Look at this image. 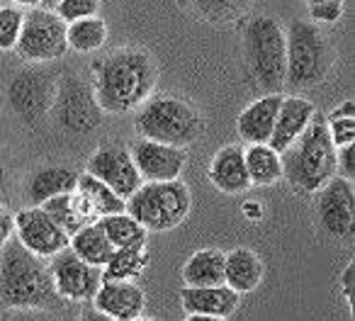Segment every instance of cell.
Returning <instances> with one entry per match:
<instances>
[{"label": "cell", "instance_id": "1", "mask_svg": "<svg viewBox=\"0 0 355 321\" xmlns=\"http://www.w3.org/2000/svg\"><path fill=\"white\" fill-rule=\"evenodd\" d=\"M156 78L158 71L148 51L122 46L98 66L93 93L103 112L127 114L151 98Z\"/></svg>", "mask_w": 355, "mask_h": 321}, {"label": "cell", "instance_id": "2", "mask_svg": "<svg viewBox=\"0 0 355 321\" xmlns=\"http://www.w3.org/2000/svg\"><path fill=\"white\" fill-rule=\"evenodd\" d=\"M54 297L44 258L30 253L15 236L0 246V309H44Z\"/></svg>", "mask_w": 355, "mask_h": 321}, {"label": "cell", "instance_id": "3", "mask_svg": "<svg viewBox=\"0 0 355 321\" xmlns=\"http://www.w3.org/2000/svg\"><path fill=\"white\" fill-rule=\"evenodd\" d=\"M282 178L300 193H319L336 175V146L331 141L329 122L314 112L306 129L280 153Z\"/></svg>", "mask_w": 355, "mask_h": 321}, {"label": "cell", "instance_id": "4", "mask_svg": "<svg viewBox=\"0 0 355 321\" xmlns=\"http://www.w3.org/2000/svg\"><path fill=\"white\" fill-rule=\"evenodd\" d=\"M202 117L198 107L185 98L163 93L151 95L134 117V129L141 139L161 141L168 146L188 148L202 134Z\"/></svg>", "mask_w": 355, "mask_h": 321}, {"label": "cell", "instance_id": "5", "mask_svg": "<svg viewBox=\"0 0 355 321\" xmlns=\"http://www.w3.org/2000/svg\"><path fill=\"white\" fill-rule=\"evenodd\" d=\"M334 66V46L319 25L292 20L285 30V83L304 90L326 80Z\"/></svg>", "mask_w": 355, "mask_h": 321}, {"label": "cell", "instance_id": "6", "mask_svg": "<svg viewBox=\"0 0 355 321\" xmlns=\"http://www.w3.org/2000/svg\"><path fill=\"white\" fill-rule=\"evenodd\" d=\"M193 198L183 180H148L127 198L124 212L146 232H171L188 219Z\"/></svg>", "mask_w": 355, "mask_h": 321}, {"label": "cell", "instance_id": "7", "mask_svg": "<svg viewBox=\"0 0 355 321\" xmlns=\"http://www.w3.org/2000/svg\"><path fill=\"white\" fill-rule=\"evenodd\" d=\"M243 51L256 83L266 93H277L285 85V27L277 17H253L243 32Z\"/></svg>", "mask_w": 355, "mask_h": 321}, {"label": "cell", "instance_id": "8", "mask_svg": "<svg viewBox=\"0 0 355 321\" xmlns=\"http://www.w3.org/2000/svg\"><path fill=\"white\" fill-rule=\"evenodd\" d=\"M15 51L30 64L56 61L69 51L66 22L49 8H32L25 12Z\"/></svg>", "mask_w": 355, "mask_h": 321}, {"label": "cell", "instance_id": "9", "mask_svg": "<svg viewBox=\"0 0 355 321\" xmlns=\"http://www.w3.org/2000/svg\"><path fill=\"white\" fill-rule=\"evenodd\" d=\"M51 110H54L61 127L76 134L90 132L103 119V110L95 100L93 88L85 85L78 76H64L56 83Z\"/></svg>", "mask_w": 355, "mask_h": 321}, {"label": "cell", "instance_id": "10", "mask_svg": "<svg viewBox=\"0 0 355 321\" xmlns=\"http://www.w3.org/2000/svg\"><path fill=\"white\" fill-rule=\"evenodd\" d=\"M56 297L71 302H88L103 285V268H95L78 258L69 246L49 258L46 263Z\"/></svg>", "mask_w": 355, "mask_h": 321}, {"label": "cell", "instance_id": "11", "mask_svg": "<svg viewBox=\"0 0 355 321\" xmlns=\"http://www.w3.org/2000/svg\"><path fill=\"white\" fill-rule=\"evenodd\" d=\"M85 173L95 175L105 185H110L122 200H127L144 183L132 161L129 148L119 146V144H105V146L95 148L93 156L88 158V171Z\"/></svg>", "mask_w": 355, "mask_h": 321}, {"label": "cell", "instance_id": "12", "mask_svg": "<svg viewBox=\"0 0 355 321\" xmlns=\"http://www.w3.org/2000/svg\"><path fill=\"white\" fill-rule=\"evenodd\" d=\"M316 195H319L316 198V214H319L321 229L334 238H345L353 232L355 217L353 180L334 175Z\"/></svg>", "mask_w": 355, "mask_h": 321}, {"label": "cell", "instance_id": "13", "mask_svg": "<svg viewBox=\"0 0 355 321\" xmlns=\"http://www.w3.org/2000/svg\"><path fill=\"white\" fill-rule=\"evenodd\" d=\"M15 238L27 251L44 258V261H49L51 256L64 251L71 241V238L56 227L54 219L42 207H35V205L20 209V212L15 214Z\"/></svg>", "mask_w": 355, "mask_h": 321}, {"label": "cell", "instance_id": "14", "mask_svg": "<svg viewBox=\"0 0 355 321\" xmlns=\"http://www.w3.org/2000/svg\"><path fill=\"white\" fill-rule=\"evenodd\" d=\"M54 90L56 85L51 83L44 71L25 69L12 78L8 95H10V105L15 114H20L25 122H40L42 117L51 112Z\"/></svg>", "mask_w": 355, "mask_h": 321}, {"label": "cell", "instance_id": "15", "mask_svg": "<svg viewBox=\"0 0 355 321\" xmlns=\"http://www.w3.org/2000/svg\"><path fill=\"white\" fill-rule=\"evenodd\" d=\"M144 183L148 180H178L188 166V151L151 139H139L129 148Z\"/></svg>", "mask_w": 355, "mask_h": 321}, {"label": "cell", "instance_id": "16", "mask_svg": "<svg viewBox=\"0 0 355 321\" xmlns=\"http://www.w3.org/2000/svg\"><path fill=\"white\" fill-rule=\"evenodd\" d=\"M93 304L110 319L132 321L144 314L146 297L134 280H103V285L98 287L93 297Z\"/></svg>", "mask_w": 355, "mask_h": 321}, {"label": "cell", "instance_id": "17", "mask_svg": "<svg viewBox=\"0 0 355 321\" xmlns=\"http://www.w3.org/2000/svg\"><path fill=\"white\" fill-rule=\"evenodd\" d=\"M207 178L219 193L224 195H243L251 188V180L246 173V161H243V146L229 144L222 146L212 156L207 166Z\"/></svg>", "mask_w": 355, "mask_h": 321}, {"label": "cell", "instance_id": "18", "mask_svg": "<svg viewBox=\"0 0 355 321\" xmlns=\"http://www.w3.org/2000/svg\"><path fill=\"white\" fill-rule=\"evenodd\" d=\"M316 107L311 100L302 98V95H282V105L280 112H277L275 127H272V134L268 139L272 148L277 153H282L302 132L306 129V124L311 122Z\"/></svg>", "mask_w": 355, "mask_h": 321}, {"label": "cell", "instance_id": "19", "mask_svg": "<svg viewBox=\"0 0 355 321\" xmlns=\"http://www.w3.org/2000/svg\"><path fill=\"white\" fill-rule=\"evenodd\" d=\"M282 105V93H266L263 98L253 100L236 119L239 137L246 144H268L275 127L277 112Z\"/></svg>", "mask_w": 355, "mask_h": 321}, {"label": "cell", "instance_id": "20", "mask_svg": "<svg viewBox=\"0 0 355 321\" xmlns=\"http://www.w3.org/2000/svg\"><path fill=\"white\" fill-rule=\"evenodd\" d=\"M241 295L234 292L232 287L209 285V287H183L180 292V304L188 314H207L229 319L239 309Z\"/></svg>", "mask_w": 355, "mask_h": 321}, {"label": "cell", "instance_id": "21", "mask_svg": "<svg viewBox=\"0 0 355 321\" xmlns=\"http://www.w3.org/2000/svg\"><path fill=\"white\" fill-rule=\"evenodd\" d=\"M266 277V263L251 248H234L224 253V285L239 295L253 292Z\"/></svg>", "mask_w": 355, "mask_h": 321}, {"label": "cell", "instance_id": "22", "mask_svg": "<svg viewBox=\"0 0 355 321\" xmlns=\"http://www.w3.org/2000/svg\"><path fill=\"white\" fill-rule=\"evenodd\" d=\"M76 180H78V173L66 168V166H44V168H37L30 175V180H27V200H30V205L40 207L46 200L73 193Z\"/></svg>", "mask_w": 355, "mask_h": 321}, {"label": "cell", "instance_id": "23", "mask_svg": "<svg viewBox=\"0 0 355 321\" xmlns=\"http://www.w3.org/2000/svg\"><path fill=\"white\" fill-rule=\"evenodd\" d=\"M46 214L56 222V227L66 234V236H73L78 229H83L85 224H93L98 219L90 214V209L85 207V202L80 200V195L76 193H66V195H59V198H51L46 200L44 205H40Z\"/></svg>", "mask_w": 355, "mask_h": 321}, {"label": "cell", "instance_id": "24", "mask_svg": "<svg viewBox=\"0 0 355 321\" xmlns=\"http://www.w3.org/2000/svg\"><path fill=\"white\" fill-rule=\"evenodd\" d=\"M76 193L80 195V200H83L85 207L90 209V214L95 219L124 212V207H127V200H122L110 185H105L103 180H98L90 173H78Z\"/></svg>", "mask_w": 355, "mask_h": 321}, {"label": "cell", "instance_id": "25", "mask_svg": "<svg viewBox=\"0 0 355 321\" xmlns=\"http://www.w3.org/2000/svg\"><path fill=\"white\" fill-rule=\"evenodd\" d=\"M243 161L248 180L256 188L275 185L282 178V158L270 144H248L243 148Z\"/></svg>", "mask_w": 355, "mask_h": 321}, {"label": "cell", "instance_id": "26", "mask_svg": "<svg viewBox=\"0 0 355 321\" xmlns=\"http://www.w3.org/2000/svg\"><path fill=\"white\" fill-rule=\"evenodd\" d=\"M185 287H209L224 282V251L200 248L183 266Z\"/></svg>", "mask_w": 355, "mask_h": 321}, {"label": "cell", "instance_id": "27", "mask_svg": "<svg viewBox=\"0 0 355 321\" xmlns=\"http://www.w3.org/2000/svg\"><path fill=\"white\" fill-rule=\"evenodd\" d=\"M69 248L78 258H83L85 263H90V266H95V268H103L114 251V246L110 243V238L105 236L103 227H100L98 222L85 224L83 229H78V232L71 236Z\"/></svg>", "mask_w": 355, "mask_h": 321}, {"label": "cell", "instance_id": "28", "mask_svg": "<svg viewBox=\"0 0 355 321\" xmlns=\"http://www.w3.org/2000/svg\"><path fill=\"white\" fill-rule=\"evenodd\" d=\"M151 258L146 246H127L114 248L110 261L103 266V280H137L144 275Z\"/></svg>", "mask_w": 355, "mask_h": 321}, {"label": "cell", "instance_id": "29", "mask_svg": "<svg viewBox=\"0 0 355 321\" xmlns=\"http://www.w3.org/2000/svg\"><path fill=\"white\" fill-rule=\"evenodd\" d=\"M98 224L103 227L105 236L110 238L114 248H127V246H146L148 232L127 212L107 214V217H100Z\"/></svg>", "mask_w": 355, "mask_h": 321}, {"label": "cell", "instance_id": "30", "mask_svg": "<svg viewBox=\"0 0 355 321\" xmlns=\"http://www.w3.org/2000/svg\"><path fill=\"white\" fill-rule=\"evenodd\" d=\"M66 42L69 49L78 51V54H90L98 51L107 42V25L103 17H83V20H73L66 25Z\"/></svg>", "mask_w": 355, "mask_h": 321}, {"label": "cell", "instance_id": "31", "mask_svg": "<svg viewBox=\"0 0 355 321\" xmlns=\"http://www.w3.org/2000/svg\"><path fill=\"white\" fill-rule=\"evenodd\" d=\"M193 8L202 17H207L209 22H227L239 17L248 6L251 0H190Z\"/></svg>", "mask_w": 355, "mask_h": 321}, {"label": "cell", "instance_id": "32", "mask_svg": "<svg viewBox=\"0 0 355 321\" xmlns=\"http://www.w3.org/2000/svg\"><path fill=\"white\" fill-rule=\"evenodd\" d=\"M22 20H25V12L17 6L0 8V51L15 49L17 37H20L22 30Z\"/></svg>", "mask_w": 355, "mask_h": 321}, {"label": "cell", "instance_id": "33", "mask_svg": "<svg viewBox=\"0 0 355 321\" xmlns=\"http://www.w3.org/2000/svg\"><path fill=\"white\" fill-rule=\"evenodd\" d=\"M51 10L69 25V22H73V20L98 15L100 0H56V6L51 8Z\"/></svg>", "mask_w": 355, "mask_h": 321}, {"label": "cell", "instance_id": "34", "mask_svg": "<svg viewBox=\"0 0 355 321\" xmlns=\"http://www.w3.org/2000/svg\"><path fill=\"white\" fill-rule=\"evenodd\" d=\"M326 122L336 148L355 141V117H326Z\"/></svg>", "mask_w": 355, "mask_h": 321}, {"label": "cell", "instance_id": "35", "mask_svg": "<svg viewBox=\"0 0 355 321\" xmlns=\"http://www.w3.org/2000/svg\"><path fill=\"white\" fill-rule=\"evenodd\" d=\"M309 17L314 25H336L343 17V0H329L309 6Z\"/></svg>", "mask_w": 355, "mask_h": 321}, {"label": "cell", "instance_id": "36", "mask_svg": "<svg viewBox=\"0 0 355 321\" xmlns=\"http://www.w3.org/2000/svg\"><path fill=\"white\" fill-rule=\"evenodd\" d=\"M336 175L345 180L355 178V153H353V144H345V146L336 148Z\"/></svg>", "mask_w": 355, "mask_h": 321}, {"label": "cell", "instance_id": "37", "mask_svg": "<svg viewBox=\"0 0 355 321\" xmlns=\"http://www.w3.org/2000/svg\"><path fill=\"white\" fill-rule=\"evenodd\" d=\"M15 236V214L0 205V246Z\"/></svg>", "mask_w": 355, "mask_h": 321}, {"label": "cell", "instance_id": "38", "mask_svg": "<svg viewBox=\"0 0 355 321\" xmlns=\"http://www.w3.org/2000/svg\"><path fill=\"white\" fill-rule=\"evenodd\" d=\"M340 290H343L345 300H348V309H353V290H355V263L350 261L343 270V277H340Z\"/></svg>", "mask_w": 355, "mask_h": 321}, {"label": "cell", "instance_id": "39", "mask_svg": "<svg viewBox=\"0 0 355 321\" xmlns=\"http://www.w3.org/2000/svg\"><path fill=\"white\" fill-rule=\"evenodd\" d=\"M326 117H355V103L353 100H345L343 105H338V107L331 114H326Z\"/></svg>", "mask_w": 355, "mask_h": 321}, {"label": "cell", "instance_id": "40", "mask_svg": "<svg viewBox=\"0 0 355 321\" xmlns=\"http://www.w3.org/2000/svg\"><path fill=\"white\" fill-rule=\"evenodd\" d=\"M78 321H114V319H110V316L103 314V311L93 309V311H83V314L78 316Z\"/></svg>", "mask_w": 355, "mask_h": 321}, {"label": "cell", "instance_id": "41", "mask_svg": "<svg viewBox=\"0 0 355 321\" xmlns=\"http://www.w3.org/2000/svg\"><path fill=\"white\" fill-rule=\"evenodd\" d=\"M243 214H248L253 222H258V219L263 217V207L258 202H246V205H243Z\"/></svg>", "mask_w": 355, "mask_h": 321}, {"label": "cell", "instance_id": "42", "mask_svg": "<svg viewBox=\"0 0 355 321\" xmlns=\"http://www.w3.org/2000/svg\"><path fill=\"white\" fill-rule=\"evenodd\" d=\"M12 321H49V319H44L42 314H37L35 309H22V314L15 316Z\"/></svg>", "mask_w": 355, "mask_h": 321}, {"label": "cell", "instance_id": "43", "mask_svg": "<svg viewBox=\"0 0 355 321\" xmlns=\"http://www.w3.org/2000/svg\"><path fill=\"white\" fill-rule=\"evenodd\" d=\"M185 321H227L222 316H207V314H188Z\"/></svg>", "mask_w": 355, "mask_h": 321}, {"label": "cell", "instance_id": "44", "mask_svg": "<svg viewBox=\"0 0 355 321\" xmlns=\"http://www.w3.org/2000/svg\"><path fill=\"white\" fill-rule=\"evenodd\" d=\"M17 8H27V10H32V8H42V0H12Z\"/></svg>", "mask_w": 355, "mask_h": 321}, {"label": "cell", "instance_id": "45", "mask_svg": "<svg viewBox=\"0 0 355 321\" xmlns=\"http://www.w3.org/2000/svg\"><path fill=\"white\" fill-rule=\"evenodd\" d=\"M6 180H8V168H6V164H3V158H0V193L6 188Z\"/></svg>", "mask_w": 355, "mask_h": 321}, {"label": "cell", "instance_id": "46", "mask_svg": "<svg viewBox=\"0 0 355 321\" xmlns=\"http://www.w3.org/2000/svg\"><path fill=\"white\" fill-rule=\"evenodd\" d=\"M132 321H158V319H153V316H137V319H132Z\"/></svg>", "mask_w": 355, "mask_h": 321}, {"label": "cell", "instance_id": "47", "mask_svg": "<svg viewBox=\"0 0 355 321\" xmlns=\"http://www.w3.org/2000/svg\"><path fill=\"white\" fill-rule=\"evenodd\" d=\"M42 6H46V8H49V10H51V8L56 6V0H42Z\"/></svg>", "mask_w": 355, "mask_h": 321}, {"label": "cell", "instance_id": "48", "mask_svg": "<svg viewBox=\"0 0 355 321\" xmlns=\"http://www.w3.org/2000/svg\"><path fill=\"white\" fill-rule=\"evenodd\" d=\"M309 6H316V3H329V0H306Z\"/></svg>", "mask_w": 355, "mask_h": 321}]
</instances>
